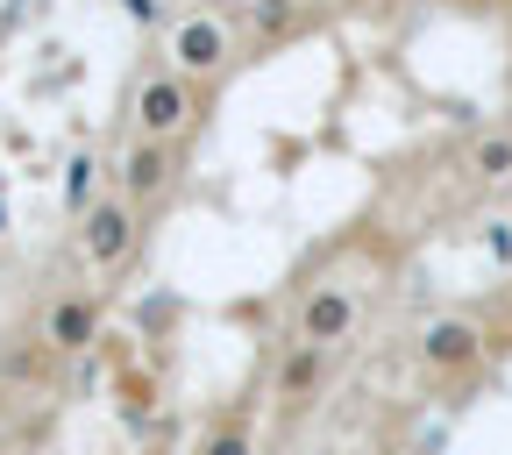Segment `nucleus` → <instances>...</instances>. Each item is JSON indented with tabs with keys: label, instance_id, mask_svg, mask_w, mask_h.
<instances>
[{
	"label": "nucleus",
	"instance_id": "obj_1",
	"mask_svg": "<svg viewBox=\"0 0 512 455\" xmlns=\"http://www.w3.org/2000/svg\"><path fill=\"white\" fill-rule=\"evenodd\" d=\"M413 356H420V370L441 384V392H477V384L491 377V342H484V320L477 313H434L427 328H420V342H413Z\"/></svg>",
	"mask_w": 512,
	"mask_h": 455
},
{
	"label": "nucleus",
	"instance_id": "obj_2",
	"mask_svg": "<svg viewBox=\"0 0 512 455\" xmlns=\"http://www.w3.org/2000/svg\"><path fill=\"white\" fill-rule=\"evenodd\" d=\"M363 292L370 285H356V278H320V285H306V299H299V313H292V342H313V349H342L356 328H363Z\"/></svg>",
	"mask_w": 512,
	"mask_h": 455
},
{
	"label": "nucleus",
	"instance_id": "obj_3",
	"mask_svg": "<svg viewBox=\"0 0 512 455\" xmlns=\"http://www.w3.org/2000/svg\"><path fill=\"white\" fill-rule=\"evenodd\" d=\"M228 64H235V22H228V15L200 8V15H178V22H171V72H178V79L207 86V79L228 72Z\"/></svg>",
	"mask_w": 512,
	"mask_h": 455
},
{
	"label": "nucleus",
	"instance_id": "obj_4",
	"mask_svg": "<svg viewBox=\"0 0 512 455\" xmlns=\"http://www.w3.org/2000/svg\"><path fill=\"white\" fill-rule=\"evenodd\" d=\"M192 114H200V86L178 79V72H150L136 86V100H128V121H136V136L143 143H178Z\"/></svg>",
	"mask_w": 512,
	"mask_h": 455
},
{
	"label": "nucleus",
	"instance_id": "obj_5",
	"mask_svg": "<svg viewBox=\"0 0 512 455\" xmlns=\"http://www.w3.org/2000/svg\"><path fill=\"white\" fill-rule=\"evenodd\" d=\"M171 178H178V143H143L136 136V150L121 157V200L143 214V207H157L171 192Z\"/></svg>",
	"mask_w": 512,
	"mask_h": 455
},
{
	"label": "nucleus",
	"instance_id": "obj_6",
	"mask_svg": "<svg viewBox=\"0 0 512 455\" xmlns=\"http://www.w3.org/2000/svg\"><path fill=\"white\" fill-rule=\"evenodd\" d=\"M43 342H50L57 356L93 349V342H100V299H93V292H64V299H50V313H43Z\"/></svg>",
	"mask_w": 512,
	"mask_h": 455
},
{
	"label": "nucleus",
	"instance_id": "obj_7",
	"mask_svg": "<svg viewBox=\"0 0 512 455\" xmlns=\"http://www.w3.org/2000/svg\"><path fill=\"white\" fill-rule=\"evenodd\" d=\"M79 242H86V256H93L100 271H114L121 256L136 249V207H128V200H100V207L86 214V235H79Z\"/></svg>",
	"mask_w": 512,
	"mask_h": 455
},
{
	"label": "nucleus",
	"instance_id": "obj_8",
	"mask_svg": "<svg viewBox=\"0 0 512 455\" xmlns=\"http://www.w3.org/2000/svg\"><path fill=\"white\" fill-rule=\"evenodd\" d=\"M320 377H328V349H313V342H292V349L278 356V406H285V413L313 406Z\"/></svg>",
	"mask_w": 512,
	"mask_h": 455
},
{
	"label": "nucleus",
	"instance_id": "obj_9",
	"mask_svg": "<svg viewBox=\"0 0 512 455\" xmlns=\"http://www.w3.org/2000/svg\"><path fill=\"white\" fill-rule=\"evenodd\" d=\"M470 185H512V128H484V136L463 150Z\"/></svg>",
	"mask_w": 512,
	"mask_h": 455
},
{
	"label": "nucleus",
	"instance_id": "obj_10",
	"mask_svg": "<svg viewBox=\"0 0 512 455\" xmlns=\"http://www.w3.org/2000/svg\"><path fill=\"white\" fill-rule=\"evenodd\" d=\"M200 455H256V413L249 406H221L207 441H200Z\"/></svg>",
	"mask_w": 512,
	"mask_h": 455
},
{
	"label": "nucleus",
	"instance_id": "obj_11",
	"mask_svg": "<svg viewBox=\"0 0 512 455\" xmlns=\"http://www.w3.org/2000/svg\"><path fill=\"white\" fill-rule=\"evenodd\" d=\"M470 313L484 320V342H491V356H505V349H512V278H505L491 299H477Z\"/></svg>",
	"mask_w": 512,
	"mask_h": 455
},
{
	"label": "nucleus",
	"instance_id": "obj_12",
	"mask_svg": "<svg viewBox=\"0 0 512 455\" xmlns=\"http://www.w3.org/2000/svg\"><path fill=\"white\" fill-rule=\"evenodd\" d=\"M505 242H512V235H505Z\"/></svg>",
	"mask_w": 512,
	"mask_h": 455
}]
</instances>
